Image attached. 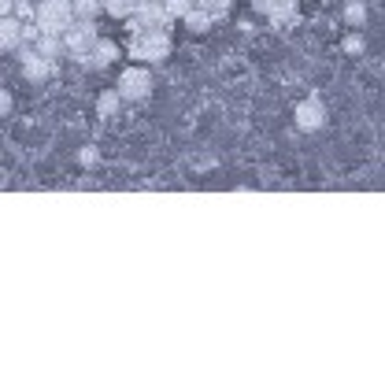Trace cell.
Wrapping results in <instances>:
<instances>
[{
    "instance_id": "obj_12",
    "label": "cell",
    "mask_w": 385,
    "mask_h": 385,
    "mask_svg": "<svg viewBox=\"0 0 385 385\" xmlns=\"http://www.w3.org/2000/svg\"><path fill=\"white\" fill-rule=\"evenodd\" d=\"M34 45H37V52H41L45 59H56L59 48H63V34H45V30H41Z\"/></svg>"
},
{
    "instance_id": "obj_19",
    "label": "cell",
    "mask_w": 385,
    "mask_h": 385,
    "mask_svg": "<svg viewBox=\"0 0 385 385\" xmlns=\"http://www.w3.org/2000/svg\"><path fill=\"white\" fill-rule=\"evenodd\" d=\"M230 4H234V0H197V8H204L211 19H215V15H226Z\"/></svg>"
},
{
    "instance_id": "obj_9",
    "label": "cell",
    "mask_w": 385,
    "mask_h": 385,
    "mask_svg": "<svg viewBox=\"0 0 385 385\" xmlns=\"http://www.w3.org/2000/svg\"><path fill=\"white\" fill-rule=\"evenodd\" d=\"M22 45V22L15 15H0V52H15Z\"/></svg>"
},
{
    "instance_id": "obj_14",
    "label": "cell",
    "mask_w": 385,
    "mask_h": 385,
    "mask_svg": "<svg viewBox=\"0 0 385 385\" xmlns=\"http://www.w3.org/2000/svg\"><path fill=\"white\" fill-rule=\"evenodd\" d=\"M74 8V19H97L104 11V0H71Z\"/></svg>"
},
{
    "instance_id": "obj_15",
    "label": "cell",
    "mask_w": 385,
    "mask_h": 385,
    "mask_svg": "<svg viewBox=\"0 0 385 385\" xmlns=\"http://www.w3.org/2000/svg\"><path fill=\"white\" fill-rule=\"evenodd\" d=\"M134 4L137 0H104V11L111 19H130L134 15Z\"/></svg>"
},
{
    "instance_id": "obj_13",
    "label": "cell",
    "mask_w": 385,
    "mask_h": 385,
    "mask_svg": "<svg viewBox=\"0 0 385 385\" xmlns=\"http://www.w3.org/2000/svg\"><path fill=\"white\" fill-rule=\"evenodd\" d=\"M182 22H186V30H192V34H208L211 30V15L204 8H192V11H186L182 15Z\"/></svg>"
},
{
    "instance_id": "obj_21",
    "label": "cell",
    "mask_w": 385,
    "mask_h": 385,
    "mask_svg": "<svg viewBox=\"0 0 385 385\" xmlns=\"http://www.w3.org/2000/svg\"><path fill=\"white\" fill-rule=\"evenodd\" d=\"M78 163H82V167H93V163H97V148L85 145V148L78 152Z\"/></svg>"
},
{
    "instance_id": "obj_3",
    "label": "cell",
    "mask_w": 385,
    "mask_h": 385,
    "mask_svg": "<svg viewBox=\"0 0 385 385\" xmlns=\"http://www.w3.org/2000/svg\"><path fill=\"white\" fill-rule=\"evenodd\" d=\"M97 27H93V19H74L67 30H63V48L78 59V63H85V56H89V48L97 45Z\"/></svg>"
},
{
    "instance_id": "obj_2",
    "label": "cell",
    "mask_w": 385,
    "mask_h": 385,
    "mask_svg": "<svg viewBox=\"0 0 385 385\" xmlns=\"http://www.w3.org/2000/svg\"><path fill=\"white\" fill-rule=\"evenodd\" d=\"M37 27H41L45 34H63L74 22V8L71 0H41L37 4Z\"/></svg>"
},
{
    "instance_id": "obj_10",
    "label": "cell",
    "mask_w": 385,
    "mask_h": 385,
    "mask_svg": "<svg viewBox=\"0 0 385 385\" xmlns=\"http://www.w3.org/2000/svg\"><path fill=\"white\" fill-rule=\"evenodd\" d=\"M115 59H119V45L108 41V37H97V45L85 56V63H93V67H111Z\"/></svg>"
},
{
    "instance_id": "obj_7",
    "label": "cell",
    "mask_w": 385,
    "mask_h": 385,
    "mask_svg": "<svg viewBox=\"0 0 385 385\" xmlns=\"http://www.w3.org/2000/svg\"><path fill=\"white\" fill-rule=\"evenodd\" d=\"M255 11H267L278 30H286V27H293V22L300 19L297 0H255Z\"/></svg>"
},
{
    "instance_id": "obj_1",
    "label": "cell",
    "mask_w": 385,
    "mask_h": 385,
    "mask_svg": "<svg viewBox=\"0 0 385 385\" xmlns=\"http://www.w3.org/2000/svg\"><path fill=\"white\" fill-rule=\"evenodd\" d=\"M130 56L160 63V59L171 56V37H167V30H137L134 41H130Z\"/></svg>"
},
{
    "instance_id": "obj_4",
    "label": "cell",
    "mask_w": 385,
    "mask_h": 385,
    "mask_svg": "<svg viewBox=\"0 0 385 385\" xmlns=\"http://www.w3.org/2000/svg\"><path fill=\"white\" fill-rule=\"evenodd\" d=\"M167 22H171V15H167L163 0H137L134 15H130V34H137V30H167Z\"/></svg>"
},
{
    "instance_id": "obj_18",
    "label": "cell",
    "mask_w": 385,
    "mask_h": 385,
    "mask_svg": "<svg viewBox=\"0 0 385 385\" xmlns=\"http://www.w3.org/2000/svg\"><path fill=\"white\" fill-rule=\"evenodd\" d=\"M11 15H15L19 22H34L37 19V8L30 4V0H15V4H11Z\"/></svg>"
},
{
    "instance_id": "obj_22",
    "label": "cell",
    "mask_w": 385,
    "mask_h": 385,
    "mask_svg": "<svg viewBox=\"0 0 385 385\" xmlns=\"http://www.w3.org/2000/svg\"><path fill=\"white\" fill-rule=\"evenodd\" d=\"M11 111V93L8 89H0V115H8Z\"/></svg>"
},
{
    "instance_id": "obj_5",
    "label": "cell",
    "mask_w": 385,
    "mask_h": 385,
    "mask_svg": "<svg viewBox=\"0 0 385 385\" xmlns=\"http://www.w3.org/2000/svg\"><path fill=\"white\" fill-rule=\"evenodd\" d=\"M148 93H152L148 67H126L119 74V97L122 100H148Z\"/></svg>"
},
{
    "instance_id": "obj_11",
    "label": "cell",
    "mask_w": 385,
    "mask_h": 385,
    "mask_svg": "<svg viewBox=\"0 0 385 385\" xmlns=\"http://www.w3.org/2000/svg\"><path fill=\"white\" fill-rule=\"evenodd\" d=\"M122 108V97H119V89H108V93H100L97 97V115L100 119H115Z\"/></svg>"
},
{
    "instance_id": "obj_17",
    "label": "cell",
    "mask_w": 385,
    "mask_h": 385,
    "mask_svg": "<svg viewBox=\"0 0 385 385\" xmlns=\"http://www.w3.org/2000/svg\"><path fill=\"white\" fill-rule=\"evenodd\" d=\"M163 8H167V15H171V19H182L186 11L197 8V0H163Z\"/></svg>"
},
{
    "instance_id": "obj_23",
    "label": "cell",
    "mask_w": 385,
    "mask_h": 385,
    "mask_svg": "<svg viewBox=\"0 0 385 385\" xmlns=\"http://www.w3.org/2000/svg\"><path fill=\"white\" fill-rule=\"evenodd\" d=\"M11 4H15V0H0V15H11Z\"/></svg>"
},
{
    "instance_id": "obj_8",
    "label": "cell",
    "mask_w": 385,
    "mask_h": 385,
    "mask_svg": "<svg viewBox=\"0 0 385 385\" xmlns=\"http://www.w3.org/2000/svg\"><path fill=\"white\" fill-rule=\"evenodd\" d=\"M22 74H27L30 82H48L52 78V59H45L37 48H27V52H22Z\"/></svg>"
},
{
    "instance_id": "obj_16",
    "label": "cell",
    "mask_w": 385,
    "mask_h": 385,
    "mask_svg": "<svg viewBox=\"0 0 385 385\" xmlns=\"http://www.w3.org/2000/svg\"><path fill=\"white\" fill-rule=\"evenodd\" d=\"M344 19H349L352 27H359V22L367 19V4L363 0H349V4H344Z\"/></svg>"
},
{
    "instance_id": "obj_20",
    "label": "cell",
    "mask_w": 385,
    "mask_h": 385,
    "mask_svg": "<svg viewBox=\"0 0 385 385\" xmlns=\"http://www.w3.org/2000/svg\"><path fill=\"white\" fill-rule=\"evenodd\" d=\"M344 52H363V37H359V34H349V37H344Z\"/></svg>"
},
{
    "instance_id": "obj_6",
    "label": "cell",
    "mask_w": 385,
    "mask_h": 385,
    "mask_svg": "<svg viewBox=\"0 0 385 385\" xmlns=\"http://www.w3.org/2000/svg\"><path fill=\"white\" fill-rule=\"evenodd\" d=\"M297 126L304 134H315V130H323L326 126V104L318 97H307L297 104Z\"/></svg>"
}]
</instances>
